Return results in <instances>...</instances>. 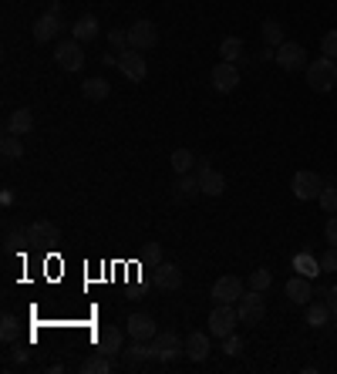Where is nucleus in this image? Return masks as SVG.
<instances>
[{
	"instance_id": "nucleus-34",
	"label": "nucleus",
	"mask_w": 337,
	"mask_h": 374,
	"mask_svg": "<svg viewBox=\"0 0 337 374\" xmlns=\"http://www.w3.org/2000/svg\"><path fill=\"white\" fill-rule=\"evenodd\" d=\"M270 284H273V273L266 270V266H260V270H253L250 273V290H270Z\"/></svg>"
},
{
	"instance_id": "nucleus-36",
	"label": "nucleus",
	"mask_w": 337,
	"mask_h": 374,
	"mask_svg": "<svg viewBox=\"0 0 337 374\" xmlns=\"http://www.w3.org/2000/svg\"><path fill=\"white\" fill-rule=\"evenodd\" d=\"M321 51H324V58H337V31H327L324 38H321Z\"/></svg>"
},
{
	"instance_id": "nucleus-39",
	"label": "nucleus",
	"mask_w": 337,
	"mask_h": 374,
	"mask_svg": "<svg viewBox=\"0 0 337 374\" xmlns=\"http://www.w3.org/2000/svg\"><path fill=\"white\" fill-rule=\"evenodd\" d=\"M324 236H327V243H331V247H337V216H331V219H327V226H324Z\"/></svg>"
},
{
	"instance_id": "nucleus-9",
	"label": "nucleus",
	"mask_w": 337,
	"mask_h": 374,
	"mask_svg": "<svg viewBox=\"0 0 337 374\" xmlns=\"http://www.w3.org/2000/svg\"><path fill=\"white\" fill-rule=\"evenodd\" d=\"M210 84L216 91H236V84H240V71H236V64L233 61H219L216 68L210 71Z\"/></svg>"
},
{
	"instance_id": "nucleus-20",
	"label": "nucleus",
	"mask_w": 337,
	"mask_h": 374,
	"mask_svg": "<svg viewBox=\"0 0 337 374\" xmlns=\"http://www.w3.org/2000/svg\"><path fill=\"white\" fill-rule=\"evenodd\" d=\"M7 132H14V135H31V132H34V112H31V108H14L10 119H7Z\"/></svg>"
},
{
	"instance_id": "nucleus-26",
	"label": "nucleus",
	"mask_w": 337,
	"mask_h": 374,
	"mask_svg": "<svg viewBox=\"0 0 337 374\" xmlns=\"http://www.w3.org/2000/svg\"><path fill=\"white\" fill-rule=\"evenodd\" d=\"M0 152H3V159H24V142H21V135L7 132L3 142H0Z\"/></svg>"
},
{
	"instance_id": "nucleus-5",
	"label": "nucleus",
	"mask_w": 337,
	"mask_h": 374,
	"mask_svg": "<svg viewBox=\"0 0 337 374\" xmlns=\"http://www.w3.org/2000/svg\"><path fill=\"white\" fill-rule=\"evenodd\" d=\"M290 189H294L297 199H317L321 196V189H324V179L317 175V172H310V169H300L294 175V182H290Z\"/></svg>"
},
{
	"instance_id": "nucleus-27",
	"label": "nucleus",
	"mask_w": 337,
	"mask_h": 374,
	"mask_svg": "<svg viewBox=\"0 0 337 374\" xmlns=\"http://www.w3.org/2000/svg\"><path fill=\"white\" fill-rule=\"evenodd\" d=\"M294 266L300 270V277H307V280H314L317 273H324V270H321V260H314L310 253H300L294 260Z\"/></svg>"
},
{
	"instance_id": "nucleus-2",
	"label": "nucleus",
	"mask_w": 337,
	"mask_h": 374,
	"mask_svg": "<svg viewBox=\"0 0 337 374\" xmlns=\"http://www.w3.org/2000/svg\"><path fill=\"white\" fill-rule=\"evenodd\" d=\"M236 321H240V314L233 303H216V310L210 314V334L226 340L229 334H236Z\"/></svg>"
},
{
	"instance_id": "nucleus-16",
	"label": "nucleus",
	"mask_w": 337,
	"mask_h": 374,
	"mask_svg": "<svg viewBox=\"0 0 337 374\" xmlns=\"http://www.w3.org/2000/svg\"><path fill=\"white\" fill-rule=\"evenodd\" d=\"M172 199L175 203H186V199H192L196 192H199V179L196 175H189V172H175V179H172Z\"/></svg>"
},
{
	"instance_id": "nucleus-19",
	"label": "nucleus",
	"mask_w": 337,
	"mask_h": 374,
	"mask_svg": "<svg viewBox=\"0 0 337 374\" xmlns=\"http://www.w3.org/2000/svg\"><path fill=\"white\" fill-rule=\"evenodd\" d=\"M210 337L212 334H203V331H192L189 337H186V354L192 358V361H206L210 358Z\"/></svg>"
},
{
	"instance_id": "nucleus-22",
	"label": "nucleus",
	"mask_w": 337,
	"mask_h": 374,
	"mask_svg": "<svg viewBox=\"0 0 337 374\" xmlns=\"http://www.w3.org/2000/svg\"><path fill=\"white\" fill-rule=\"evenodd\" d=\"M71 34H75V41H95L98 38V21L91 17V14H84V17H78L75 21V27H71Z\"/></svg>"
},
{
	"instance_id": "nucleus-24",
	"label": "nucleus",
	"mask_w": 337,
	"mask_h": 374,
	"mask_svg": "<svg viewBox=\"0 0 337 374\" xmlns=\"http://www.w3.org/2000/svg\"><path fill=\"white\" fill-rule=\"evenodd\" d=\"M331 317H334V314H331V307H327V303H307V324H310V327H317V331H321V327H327V321H331Z\"/></svg>"
},
{
	"instance_id": "nucleus-21",
	"label": "nucleus",
	"mask_w": 337,
	"mask_h": 374,
	"mask_svg": "<svg viewBox=\"0 0 337 374\" xmlns=\"http://www.w3.org/2000/svg\"><path fill=\"white\" fill-rule=\"evenodd\" d=\"M287 297L300 303V307H307L310 300H314V287H310V280L307 277H290L287 280Z\"/></svg>"
},
{
	"instance_id": "nucleus-40",
	"label": "nucleus",
	"mask_w": 337,
	"mask_h": 374,
	"mask_svg": "<svg viewBox=\"0 0 337 374\" xmlns=\"http://www.w3.org/2000/svg\"><path fill=\"white\" fill-rule=\"evenodd\" d=\"M327 307H331V314L337 317V287H331V290H327Z\"/></svg>"
},
{
	"instance_id": "nucleus-23",
	"label": "nucleus",
	"mask_w": 337,
	"mask_h": 374,
	"mask_svg": "<svg viewBox=\"0 0 337 374\" xmlns=\"http://www.w3.org/2000/svg\"><path fill=\"white\" fill-rule=\"evenodd\" d=\"M82 91L88 101H105V98L112 95V84L105 82V78H88V82L82 84Z\"/></svg>"
},
{
	"instance_id": "nucleus-25",
	"label": "nucleus",
	"mask_w": 337,
	"mask_h": 374,
	"mask_svg": "<svg viewBox=\"0 0 337 374\" xmlns=\"http://www.w3.org/2000/svg\"><path fill=\"white\" fill-rule=\"evenodd\" d=\"M82 371L84 374H108V371H112V358H108V354H101V351H95V354H91V358L82 364Z\"/></svg>"
},
{
	"instance_id": "nucleus-7",
	"label": "nucleus",
	"mask_w": 337,
	"mask_h": 374,
	"mask_svg": "<svg viewBox=\"0 0 337 374\" xmlns=\"http://www.w3.org/2000/svg\"><path fill=\"white\" fill-rule=\"evenodd\" d=\"M273 61H277L284 71H300V68H307V51H303V44L284 41L280 47H277Z\"/></svg>"
},
{
	"instance_id": "nucleus-10",
	"label": "nucleus",
	"mask_w": 337,
	"mask_h": 374,
	"mask_svg": "<svg viewBox=\"0 0 337 374\" xmlns=\"http://www.w3.org/2000/svg\"><path fill=\"white\" fill-rule=\"evenodd\" d=\"M122 75H125L128 82H145V75H149V64H145V58L138 54V51H132L128 47L125 54H118V64H115Z\"/></svg>"
},
{
	"instance_id": "nucleus-41",
	"label": "nucleus",
	"mask_w": 337,
	"mask_h": 374,
	"mask_svg": "<svg viewBox=\"0 0 337 374\" xmlns=\"http://www.w3.org/2000/svg\"><path fill=\"white\" fill-rule=\"evenodd\" d=\"M14 361H17V364H24V361H27V351H24V347H21V344H17V347H14Z\"/></svg>"
},
{
	"instance_id": "nucleus-35",
	"label": "nucleus",
	"mask_w": 337,
	"mask_h": 374,
	"mask_svg": "<svg viewBox=\"0 0 337 374\" xmlns=\"http://www.w3.org/2000/svg\"><path fill=\"white\" fill-rule=\"evenodd\" d=\"M108 44H112L118 54H125V51H128V31H122V27L108 31Z\"/></svg>"
},
{
	"instance_id": "nucleus-15",
	"label": "nucleus",
	"mask_w": 337,
	"mask_h": 374,
	"mask_svg": "<svg viewBox=\"0 0 337 374\" xmlns=\"http://www.w3.org/2000/svg\"><path fill=\"white\" fill-rule=\"evenodd\" d=\"M122 344H125V334L118 331V327H101V331H95V347H98L101 354H108V358H115V354L122 351Z\"/></svg>"
},
{
	"instance_id": "nucleus-32",
	"label": "nucleus",
	"mask_w": 337,
	"mask_h": 374,
	"mask_svg": "<svg viewBox=\"0 0 337 374\" xmlns=\"http://www.w3.org/2000/svg\"><path fill=\"white\" fill-rule=\"evenodd\" d=\"M317 203H321V209L327 216H337V186H324L321 196H317Z\"/></svg>"
},
{
	"instance_id": "nucleus-30",
	"label": "nucleus",
	"mask_w": 337,
	"mask_h": 374,
	"mask_svg": "<svg viewBox=\"0 0 337 374\" xmlns=\"http://www.w3.org/2000/svg\"><path fill=\"white\" fill-rule=\"evenodd\" d=\"M219 54H223V61H240V54H243V41L240 38H223V44H219Z\"/></svg>"
},
{
	"instance_id": "nucleus-33",
	"label": "nucleus",
	"mask_w": 337,
	"mask_h": 374,
	"mask_svg": "<svg viewBox=\"0 0 337 374\" xmlns=\"http://www.w3.org/2000/svg\"><path fill=\"white\" fill-rule=\"evenodd\" d=\"M168 162H172V169H175V172H189V169H192V162H196V155H192L189 149H175Z\"/></svg>"
},
{
	"instance_id": "nucleus-17",
	"label": "nucleus",
	"mask_w": 337,
	"mask_h": 374,
	"mask_svg": "<svg viewBox=\"0 0 337 374\" xmlns=\"http://www.w3.org/2000/svg\"><path fill=\"white\" fill-rule=\"evenodd\" d=\"M155 321L149 314H128V337L132 340H152L155 337Z\"/></svg>"
},
{
	"instance_id": "nucleus-31",
	"label": "nucleus",
	"mask_w": 337,
	"mask_h": 374,
	"mask_svg": "<svg viewBox=\"0 0 337 374\" xmlns=\"http://www.w3.org/2000/svg\"><path fill=\"white\" fill-rule=\"evenodd\" d=\"M263 41H266V47H280L284 44V27L277 21H263Z\"/></svg>"
},
{
	"instance_id": "nucleus-11",
	"label": "nucleus",
	"mask_w": 337,
	"mask_h": 374,
	"mask_svg": "<svg viewBox=\"0 0 337 374\" xmlns=\"http://www.w3.org/2000/svg\"><path fill=\"white\" fill-rule=\"evenodd\" d=\"M61 31H64V21H61V14H47V10H44L41 17L34 21V41H38V44L54 41Z\"/></svg>"
},
{
	"instance_id": "nucleus-29",
	"label": "nucleus",
	"mask_w": 337,
	"mask_h": 374,
	"mask_svg": "<svg viewBox=\"0 0 337 374\" xmlns=\"http://www.w3.org/2000/svg\"><path fill=\"white\" fill-rule=\"evenodd\" d=\"M17 337H21V321L14 314H3V321H0V340L3 344H14Z\"/></svg>"
},
{
	"instance_id": "nucleus-14",
	"label": "nucleus",
	"mask_w": 337,
	"mask_h": 374,
	"mask_svg": "<svg viewBox=\"0 0 337 374\" xmlns=\"http://www.w3.org/2000/svg\"><path fill=\"white\" fill-rule=\"evenodd\" d=\"M152 284L159 287V290H179L182 287V270L175 266V263H155V273H152Z\"/></svg>"
},
{
	"instance_id": "nucleus-4",
	"label": "nucleus",
	"mask_w": 337,
	"mask_h": 374,
	"mask_svg": "<svg viewBox=\"0 0 337 374\" xmlns=\"http://www.w3.org/2000/svg\"><path fill=\"white\" fill-rule=\"evenodd\" d=\"M159 44V27L152 24V21H135L132 27H128V47L132 51H149V47H155Z\"/></svg>"
},
{
	"instance_id": "nucleus-18",
	"label": "nucleus",
	"mask_w": 337,
	"mask_h": 374,
	"mask_svg": "<svg viewBox=\"0 0 337 374\" xmlns=\"http://www.w3.org/2000/svg\"><path fill=\"white\" fill-rule=\"evenodd\" d=\"M27 240H31V243H47V247H54V243H61V229H58L54 223L41 219V223H31V226H27Z\"/></svg>"
},
{
	"instance_id": "nucleus-3",
	"label": "nucleus",
	"mask_w": 337,
	"mask_h": 374,
	"mask_svg": "<svg viewBox=\"0 0 337 374\" xmlns=\"http://www.w3.org/2000/svg\"><path fill=\"white\" fill-rule=\"evenodd\" d=\"M236 314H240V324H263V314H266V300H263V290H250L240 297V303H236Z\"/></svg>"
},
{
	"instance_id": "nucleus-28",
	"label": "nucleus",
	"mask_w": 337,
	"mask_h": 374,
	"mask_svg": "<svg viewBox=\"0 0 337 374\" xmlns=\"http://www.w3.org/2000/svg\"><path fill=\"white\" fill-rule=\"evenodd\" d=\"M145 358H155V347H152L149 340H135V344L128 347V368H135V364L145 361Z\"/></svg>"
},
{
	"instance_id": "nucleus-38",
	"label": "nucleus",
	"mask_w": 337,
	"mask_h": 374,
	"mask_svg": "<svg viewBox=\"0 0 337 374\" xmlns=\"http://www.w3.org/2000/svg\"><path fill=\"white\" fill-rule=\"evenodd\" d=\"M321 270H324V273H334L337 270V247H331L324 256H321Z\"/></svg>"
},
{
	"instance_id": "nucleus-12",
	"label": "nucleus",
	"mask_w": 337,
	"mask_h": 374,
	"mask_svg": "<svg viewBox=\"0 0 337 374\" xmlns=\"http://www.w3.org/2000/svg\"><path fill=\"white\" fill-rule=\"evenodd\" d=\"M196 179H199V192L203 196H223L226 192V179H223V172H216V169H210L206 162L199 166V172H196Z\"/></svg>"
},
{
	"instance_id": "nucleus-1",
	"label": "nucleus",
	"mask_w": 337,
	"mask_h": 374,
	"mask_svg": "<svg viewBox=\"0 0 337 374\" xmlns=\"http://www.w3.org/2000/svg\"><path fill=\"white\" fill-rule=\"evenodd\" d=\"M337 82V64L331 58H317L314 64H307V84L314 88V91H331Z\"/></svg>"
},
{
	"instance_id": "nucleus-6",
	"label": "nucleus",
	"mask_w": 337,
	"mask_h": 374,
	"mask_svg": "<svg viewBox=\"0 0 337 374\" xmlns=\"http://www.w3.org/2000/svg\"><path fill=\"white\" fill-rule=\"evenodd\" d=\"M54 61H58V68H64V71H82L84 68V51H82V41H61L54 47Z\"/></svg>"
},
{
	"instance_id": "nucleus-8",
	"label": "nucleus",
	"mask_w": 337,
	"mask_h": 374,
	"mask_svg": "<svg viewBox=\"0 0 337 374\" xmlns=\"http://www.w3.org/2000/svg\"><path fill=\"white\" fill-rule=\"evenodd\" d=\"M243 280L240 277H219L216 284H212V300L216 303H240V297H243Z\"/></svg>"
},
{
	"instance_id": "nucleus-37",
	"label": "nucleus",
	"mask_w": 337,
	"mask_h": 374,
	"mask_svg": "<svg viewBox=\"0 0 337 374\" xmlns=\"http://www.w3.org/2000/svg\"><path fill=\"white\" fill-rule=\"evenodd\" d=\"M223 351H226L229 358H240V354H243V337H236V334H229V337L223 340Z\"/></svg>"
},
{
	"instance_id": "nucleus-13",
	"label": "nucleus",
	"mask_w": 337,
	"mask_h": 374,
	"mask_svg": "<svg viewBox=\"0 0 337 374\" xmlns=\"http://www.w3.org/2000/svg\"><path fill=\"white\" fill-rule=\"evenodd\" d=\"M152 347H155V361H172L179 351H186L182 340H179V334H172V331L155 334V337H152Z\"/></svg>"
}]
</instances>
